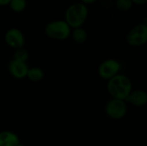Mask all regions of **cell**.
Wrapping results in <instances>:
<instances>
[{"label": "cell", "instance_id": "obj_17", "mask_svg": "<svg viewBox=\"0 0 147 146\" xmlns=\"http://www.w3.org/2000/svg\"><path fill=\"white\" fill-rule=\"evenodd\" d=\"M97 0H80V2L81 3H84V4H91V3H96Z\"/></svg>", "mask_w": 147, "mask_h": 146}, {"label": "cell", "instance_id": "obj_9", "mask_svg": "<svg viewBox=\"0 0 147 146\" xmlns=\"http://www.w3.org/2000/svg\"><path fill=\"white\" fill-rule=\"evenodd\" d=\"M125 101L138 108L144 107L147 103L146 92L142 89H132Z\"/></svg>", "mask_w": 147, "mask_h": 146}, {"label": "cell", "instance_id": "obj_4", "mask_svg": "<svg viewBox=\"0 0 147 146\" xmlns=\"http://www.w3.org/2000/svg\"><path fill=\"white\" fill-rule=\"evenodd\" d=\"M127 43L134 47L141 46L147 41V25L140 23L133 27L126 36Z\"/></svg>", "mask_w": 147, "mask_h": 146}, {"label": "cell", "instance_id": "obj_13", "mask_svg": "<svg viewBox=\"0 0 147 146\" xmlns=\"http://www.w3.org/2000/svg\"><path fill=\"white\" fill-rule=\"evenodd\" d=\"M9 6L15 13H21L27 7V0H10Z\"/></svg>", "mask_w": 147, "mask_h": 146}, {"label": "cell", "instance_id": "obj_3", "mask_svg": "<svg viewBox=\"0 0 147 146\" xmlns=\"http://www.w3.org/2000/svg\"><path fill=\"white\" fill-rule=\"evenodd\" d=\"M71 28L65 20H53L47 22L44 28L45 34L53 40H65L71 35Z\"/></svg>", "mask_w": 147, "mask_h": 146}, {"label": "cell", "instance_id": "obj_16", "mask_svg": "<svg viewBox=\"0 0 147 146\" xmlns=\"http://www.w3.org/2000/svg\"><path fill=\"white\" fill-rule=\"evenodd\" d=\"M132 2L136 5H144L147 3V0H132Z\"/></svg>", "mask_w": 147, "mask_h": 146}, {"label": "cell", "instance_id": "obj_7", "mask_svg": "<svg viewBox=\"0 0 147 146\" xmlns=\"http://www.w3.org/2000/svg\"><path fill=\"white\" fill-rule=\"evenodd\" d=\"M4 41L9 47L15 49L23 47L25 45V35L17 28H9L4 34Z\"/></svg>", "mask_w": 147, "mask_h": 146}, {"label": "cell", "instance_id": "obj_2", "mask_svg": "<svg viewBox=\"0 0 147 146\" xmlns=\"http://www.w3.org/2000/svg\"><path fill=\"white\" fill-rule=\"evenodd\" d=\"M89 15V9L86 4L79 2L74 3L67 7L65 12V21L71 28L83 27Z\"/></svg>", "mask_w": 147, "mask_h": 146}, {"label": "cell", "instance_id": "obj_5", "mask_svg": "<svg viewBox=\"0 0 147 146\" xmlns=\"http://www.w3.org/2000/svg\"><path fill=\"white\" fill-rule=\"evenodd\" d=\"M106 114L113 120H121L127 113V105L125 100L111 98L105 105Z\"/></svg>", "mask_w": 147, "mask_h": 146}, {"label": "cell", "instance_id": "obj_15", "mask_svg": "<svg viewBox=\"0 0 147 146\" xmlns=\"http://www.w3.org/2000/svg\"><path fill=\"white\" fill-rule=\"evenodd\" d=\"M134 3L132 0H116L115 6L119 10L121 11H127L132 9Z\"/></svg>", "mask_w": 147, "mask_h": 146}, {"label": "cell", "instance_id": "obj_1", "mask_svg": "<svg viewBox=\"0 0 147 146\" xmlns=\"http://www.w3.org/2000/svg\"><path fill=\"white\" fill-rule=\"evenodd\" d=\"M107 89L112 98L126 100L133 89V85L130 78L127 75L118 73L108 80Z\"/></svg>", "mask_w": 147, "mask_h": 146}, {"label": "cell", "instance_id": "obj_10", "mask_svg": "<svg viewBox=\"0 0 147 146\" xmlns=\"http://www.w3.org/2000/svg\"><path fill=\"white\" fill-rule=\"evenodd\" d=\"M20 143L18 135L11 131L0 132V146H15Z\"/></svg>", "mask_w": 147, "mask_h": 146}, {"label": "cell", "instance_id": "obj_19", "mask_svg": "<svg viewBox=\"0 0 147 146\" xmlns=\"http://www.w3.org/2000/svg\"><path fill=\"white\" fill-rule=\"evenodd\" d=\"M15 146H24V145H22L21 143H19L18 145H15Z\"/></svg>", "mask_w": 147, "mask_h": 146}, {"label": "cell", "instance_id": "obj_12", "mask_svg": "<svg viewBox=\"0 0 147 146\" xmlns=\"http://www.w3.org/2000/svg\"><path fill=\"white\" fill-rule=\"evenodd\" d=\"M45 77V73L44 71L38 66H33L28 68V73H27V78L33 82V83H37L41 81Z\"/></svg>", "mask_w": 147, "mask_h": 146}, {"label": "cell", "instance_id": "obj_6", "mask_svg": "<svg viewBox=\"0 0 147 146\" xmlns=\"http://www.w3.org/2000/svg\"><path fill=\"white\" fill-rule=\"evenodd\" d=\"M121 65V63L115 59H107L103 60L98 66L97 72L101 78L109 80L120 73Z\"/></svg>", "mask_w": 147, "mask_h": 146}, {"label": "cell", "instance_id": "obj_18", "mask_svg": "<svg viewBox=\"0 0 147 146\" xmlns=\"http://www.w3.org/2000/svg\"><path fill=\"white\" fill-rule=\"evenodd\" d=\"M10 0H0V6H6L9 5Z\"/></svg>", "mask_w": 147, "mask_h": 146}, {"label": "cell", "instance_id": "obj_8", "mask_svg": "<svg viewBox=\"0 0 147 146\" xmlns=\"http://www.w3.org/2000/svg\"><path fill=\"white\" fill-rule=\"evenodd\" d=\"M28 65L27 62L19 61L12 59L8 64V71L12 77L16 79H23L27 77L28 71Z\"/></svg>", "mask_w": 147, "mask_h": 146}, {"label": "cell", "instance_id": "obj_14", "mask_svg": "<svg viewBox=\"0 0 147 146\" xmlns=\"http://www.w3.org/2000/svg\"><path fill=\"white\" fill-rule=\"evenodd\" d=\"M29 57V53L23 47H20L17 49H15L14 52V55H13V59L19 60V61H22V62H27Z\"/></svg>", "mask_w": 147, "mask_h": 146}, {"label": "cell", "instance_id": "obj_11", "mask_svg": "<svg viewBox=\"0 0 147 146\" xmlns=\"http://www.w3.org/2000/svg\"><path fill=\"white\" fill-rule=\"evenodd\" d=\"M70 36L72 38V40L75 43L79 44V45L85 43L88 39L87 31L84 28H83V27L71 28Z\"/></svg>", "mask_w": 147, "mask_h": 146}]
</instances>
